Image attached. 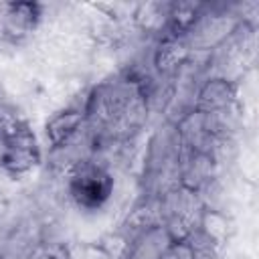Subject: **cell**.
I'll return each mask as SVG.
<instances>
[{
    "mask_svg": "<svg viewBox=\"0 0 259 259\" xmlns=\"http://www.w3.org/2000/svg\"><path fill=\"white\" fill-rule=\"evenodd\" d=\"M0 113H2V109H0Z\"/></svg>",
    "mask_w": 259,
    "mask_h": 259,
    "instance_id": "8",
    "label": "cell"
},
{
    "mask_svg": "<svg viewBox=\"0 0 259 259\" xmlns=\"http://www.w3.org/2000/svg\"><path fill=\"white\" fill-rule=\"evenodd\" d=\"M85 113L81 109H63L57 111L45 125L47 140L53 144V148H65L69 142L79 134L83 127Z\"/></svg>",
    "mask_w": 259,
    "mask_h": 259,
    "instance_id": "4",
    "label": "cell"
},
{
    "mask_svg": "<svg viewBox=\"0 0 259 259\" xmlns=\"http://www.w3.org/2000/svg\"><path fill=\"white\" fill-rule=\"evenodd\" d=\"M198 99H200V107L204 109L202 113H214L231 103L233 87L225 79H212L202 87Z\"/></svg>",
    "mask_w": 259,
    "mask_h": 259,
    "instance_id": "5",
    "label": "cell"
},
{
    "mask_svg": "<svg viewBox=\"0 0 259 259\" xmlns=\"http://www.w3.org/2000/svg\"><path fill=\"white\" fill-rule=\"evenodd\" d=\"M38 259H59V257H55V255H49V253H45V255H40Z\"/></svg>",
    "mask_w": 259,
    "mask_h": 259,
    "instance_id": "7",
    "label": "cell"
},
{
    "mask_svg": "<svg viewBox=\"0 0 259 259\" xmlns=\"http://www.w3.org/2000/svg\"><path fill=\"white\" fill-rule=\"evenodd\" d=\"M67 192L79 208L97 210L113 194V178L95 160H79L67 174Z\"/></svg>",
    "mask_w": 259,
    "mask_h": 259,
    "instance_id": "2",
    "label": "cell"
},
{
    "mask_svg": "<svg viewBox=\"0 0 259 259\" xmlns=\"http://www.w3.org/2000/svg\"><path fill=\"white\" fill-rule=\"evenodd\" d=\"M42 20V4L38 2H8L0 6V34L8 40H22Z\"/></svg>",
    "mask_w": 259,
    "mask_h": 259,
    "instance_id": "3",
    "label": "cell"
},
{
    "mask_svg": "<svg viewBox=\"0 0 259 259\" xmlns=\"http://www.w3.org/2000/svg\"><path fill=\"white\" fill-rule=\"evenodd\" d=\"M40 160V148L34 134L24 121L2 111L0 113V170L8 174H24Z\"/></svg>",
    "mask_w": 259,
    "mask_h": 259,
    "instance_id": "1",
    "label": "cell"
},
{
    "mask_svg": "<svg viewBox=\"0 0 259 259\" xmlns=\"http://www.w3.org/2000/svg\"><path fill=\"white\" fill-rule=\"evenodd\" d=\"M69 259H113L111 253L99 247H83L77 251V255H71Z\"/></svg>",
    "mask_w": 259,
    "mask_h": 259,
    "instance_id": "6",
    "label": "cell"
}]
</instances>
